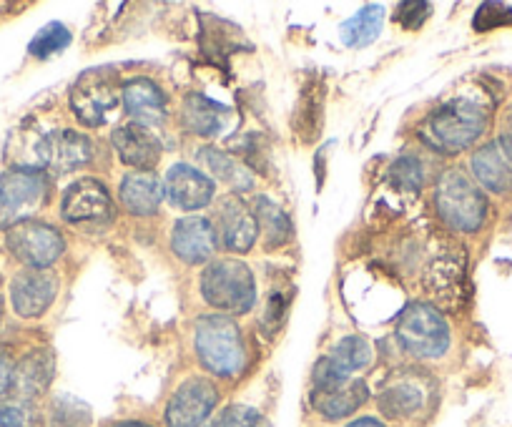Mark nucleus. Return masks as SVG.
I'll use <instances>...</instances> for the list:
<instances>
[{"label": "nucleus", "instance_id": "obj_7", "mask_svg": "<svg viewBox=\"0 0 512 427\" xmlns=\"http://www.w3.org/2000/svg\"><path fill=\"white\" fill-rule=\"evenodd\" d=\"M48 176L38 169L13 166L0 176V229L31 222L48 201Z\"/></svg>", "mask_w": 512, "mask_h": 427}, {"label": "nucleus", "instance_id": "obj_24", "mask_svg": "<svg viewBox=\"0 0 512 427\" xmlns=\"http://www.w3.org/2000/svg\"><path fill=\"white\" fill-rule=\"evenodd\" d=\"M425 400L427 392L420 382L410 380V377H400V380L395 377V380L387 382V387L379 392L377 405L379 410H382V415L397 420V417L415 415V412L425 405Z\"/></svg>", "mask_w": 512, "mask_h": 427}, {"label": "nucleus", "instance_id": "obj_15", "mask_svg": "<svg viewBox=\"0 0 512 427\" xmlns=\"http://www.w3.org/2000/svg\"><path fill=\"white\" fill-rule=\"evenodd\" d=\"M164 194L166 199L174 206L184 211H196L204 209L214 201L216 184L206 174H201L199 169L189 164H176L171 166L169 174L164 181Z\"/></svg>", "mask_w": 512, "mask_h": 427}, {"label": "nucleus", "instance_id": "obj_19", "mask_svg": "<svg viewBox=\"0 0 512 427\" xmlns=\"http://www.w3.org/2000/svg\"><path fill=\"white\" fill-rule=\"evenodd\" d=\"M472 174L492 194L512 191V151L500 139L480 146L470 159Z\"/></svg>", "mask_w": 512, "mask_h": 427}, {"label": "nucleus", "instance_id": "obj_2", "mask_svg": "<svg viewBox=\"0 0 512 427\" xmlns=\"http://www.w3.org/2000/svg\"><path fill=\"white\" fill-rule=\"evenodd\" d=\"M199 362L216 377H236L246 367V347L239 325L226 314H206L194 327Z\"/></svg>", "mask_w": 512, "mask_h": 427}, {"label": "nucleus", "instance_id": "obj_34", "mask_svg": "<svg viewBox=\"0 0 512 427\" xmlns=\"http://www.w3.org/2000/svg\"><path fill=\"white\" fill-rule=\"evenodd\" d=\"M206 427H264L262 415L246 405H231L221 410Z\"/></svg>", "mask_w": 512, "mask_h": 427}, {"label": "nucleus", "instance_id": "obj_9", "mask_svg": "<svg viewBox=\"0 0 512 427\" xmlns=\"http://www.w3.org/2000/svg\"><path fill=\"white\" fill-rule=\"evenodd\" d=\"M6 244L13 257L26 264L28 269H48L66 249L61 232L51 224L36 222V219L8 229Z\"/></svg>", "mask_w": 512, "mask_h": 427}, {"label": "nucleus", "instance_id": "obj_17", "mask_svg": "<svg viewBox=\"0 0 512 427\" xmlns=\"http://www.w3.org/2000/svg\"><path fill=\"white\" fill-rule=\"evenodd\" d=\"M171 249L186 264H204L216 252V229L204 217H184L171 229Z\"/></svg>", "mask_w": 512, "mask_h": 427}, {"label": "nucleus", "instance_id": "obj_14", "mask_svg": "<svg viewBox=\"0 0 512 427\" xmlns=\"http://www.w3.org/2000/svg\"><path fill=\"white\" fill-rule=\"evenodd\" d=\"M93 159V144L78 131L63 129L41 136V169L53 174H71Z\"/></svg>", "mask_w": 512, "mask_h": 427}, {"label": "nucleus", "instance_id": "obj_35", "mask_svg": "<svg viewBox=\"0 0 512 427\" xmlns=\"http://www.w3.org/2000/svg\"><path fill=\"white\" fill-rule=\"evenodd\" d=\"M390 174H392V181H395V186H400L402 191L422 189V164L415 159V156H402L400 161H395Z\"/></svg>", "mask_w": 512, "mask_h": 427}, {"label": "nucleus", "instance_id": "obj_31", "mask_svg": "<svg viewBox=\"0 0 512 427\" xmlns=\"http://www.w3.org/2000/svg\"><path fill=\"white\" fill-rule=\"evenodd\" d=\"M0 427H41V415L31 402H3Z\"/></svg>", "mask_w": 512, "mask_h": 427}, {"label": "nucleus", "instance_id": "obj_28", "mask_svg": "<svg viewBox=\"0 0 512 427\" xmlns=\"http://www.w3.org/2000/svg\"><path fill=\"white\" fill-rule=\"evenodd\" d=\"M201 161L209 166L211 174H216V179L226 181L231 189L246 191L251 189V174L246 166H241L234 156L224 154L219 149H204L201 151Z\"/></svg>", "mask_w": 512, "mask_h": 427}, {"label": "nucleus", "instance_id": "obj_3", "mask_svg": "<svg viewBox=\"0 0 512 427\" xmlns=\"http://www.w3.org/2000/svg\"><path fill=\"white\" fill-rule=\"evenodd\" d=\"M435 206L442 222L455 232H477L487 219L485 194L460 169H450L440 176L435 189Z\"/></svg>", "mask_w": 512, "mask_h": 427}, {"label": "nucleus", "instance_id": "obj_37", "mask_svg": "<svg viewBox=\"0 0 512 427\" xmlns=\"http://www.w3.org/2000/svg\"><path fill=\"white\" fill-rule=\"evenodd\" d=\"M13 370H16L13 360L6 355V352L0 350V397L6 395V392H11V387H13Z\"/></svg>", "mask_w": 512, "mask_h": 427}, {"label": "nucleus", "instance_id": "obj_36", "mask_svg": "<svg viewBox=\"0 0 512 427\" xmlns=\"http://www.w3.org/2000/svg\"><path fill=\"white\" fill-rule=\"evenodd\" d=\"M432 6L430 3H422V0H407V3H400L395 13V21L400 23L405 31H417L422 23L430 18Z\"/></svg>", "mask_w": 512, "mask_h": 427}, {"label": "nucleus", "instance_id": "obj_39", "mask_svg": "<svg viewBox=\"0 0 512 427\" xmlns=\"http://www.w3.org/2000/svg\"><path fill=\"white\" fill-rule=\"evenodd\" d=\"M347 427H384L377 417H359V420L349 422Z\"/></svg>", "mask_w": 512, "mask_h": 427}, {"label": "nucleus", "instance_id": "obj_32", "mask_svg": "<svg viewBox=\"0 0 512 427\" xmlns=\"http://www.w3.org/2000/svg\"><path fill=\"white\" fill-rule=\"evenodd\" d=\"M91 422V412L83 402L63 397L53 405V425L58 427H88Z\"/></svg>", "mask_w": 512, "mask_h": 427}, {"label": "nucleus", "instance_id": "obj_41", "mask_svg": "<svg viewBox=\"0 0 512 427\" xmlns=\"http://www.w3.org/2000/svg\"><path fill=\"white\" fill-rule=\"evenodd\" d=\"M0 317H3V292H0Z\"/></svg>", "mask_w": 512, "mask_h": 427}, {"label": "nucleus", "instance_id": "obj_4", "mask_svg": "<svg viewBox=\"0 0 512 427\" xmlns=\"http://www.w3.org/2000/svg\"><path fill=\"white\" fill-rule=\"evenodd\" d=\"M201 294L216 312L246 314L256 302L254 274L239 259H219L201 274Z\"/></svg>", "mask_w": 512, "mask_h": 427}, {"label": "nucleus", "instance_id": "obj_5", "mask_svg": "<svg viewBox=\"0 0 512 427\" xmlns=\"http://www.w3.org/2000/svg\"><path fill=\"white\" fill-rule=\"evenodd\" d=\"M123 101V83L113 68H91L71 88V111L83 126L108 124Z\"/></svg>", "mask_w": 512, "mask_h": 427}, {"label": "nucleus", "instance_id": "obj_21", "mask_svg": "<svg viewBox=\"0 0 512 427\" xmlns=\"http://www.w3.org/2000/svg\"><path fill=\"white\" fill-rule=\"evenodd\" d=\"M118 194H121V204L126 206L128 214L151 217L164 199V186L151 171H134V174L123 176Z\"/></svg>", "mask_w": 512, "mask_h": 427}, {"label": "nucleus", "instance_id": "obj_22", "mask_svg": "<svg viewBox=\"0 0 512 427\" xmlns=\"http://www.w3.org/2000/svg\"><path fill=\"white\" fill-rule=\"evenodd\" d=\"M181 121L189 134L219 136L229 124V109L211 101L204 93H189L181 106Z\"/></svg>", "mask_w": 512, "mask_h": 427}, {"label": "nucleus", "instance_id": "obj_23", "mask_svg": "<svg viewBox=\"0 0 512 427\" xmlns=\"http://www.w3.org/2000/svg\"><path fill=\"white\" fill-rule=\"evenodd\" d=\"M53 372H56V360L48 350H36L31 355L23 357L18 362V367L13 370V392H18L23 402L33 400L41 392L48 390L53 380Z\"/></svg>", "mask_w": 512, "mask_h": 427}, {"label": "nucleus", "instance_id": "obj_38", "mask_svg": "<svg viewBox=\"0 0 512 427\" xmlns=\"http://www.w3.org/2000/svg\"><path fill=\"white\" fill-rule=\"evenodd\" d=\"M500 141L507 146V149L512 151V109L507 111V116H505V126H502Z\"/></svg>", "mask_w": 512, "mask_h": 427}, {"label": "nucleus", "instance_id": "obj_6", "mask_svg": "<svg viewBox=\"0 0 512 427\" xmlns=\"http://www.w3.org/2000/svg\"><path fill=\"white\" fill-rule=\"evenodd\" d=\"M397 340L417 360H437L450 347V327L437 307L415 302L397 319Z\"/></svg>", "mask_w": 512, "mask_h": 427}, {"label": "nucleus", "instance_id": "obj_13", "mask_svg": "<svg viewBox=\"0 0 512 427\" xmlns=\"http://www.w3.org/2000/svg\"><path fill=\"white\" fill-rule=\"evenodd\" d=\"M369 400L364 380L357 377H334V380L314 382L312 405L327 420H342L357 412Z\"/></svg>", "mask_w": 512, "mask_h": 427}, {"label": "nucleus", "instance_id": "obj_30", "mask_svg": "<svg viewBox=\"0 0 512 427\" xmlns=\"http://www.w3.org/2000/svg\"><path fill=\"white\" fill-rule=\"evenodd\" d=\"M507 26H512V8L502 6V3H482L472 18V28L477 33H490L495 28Z\"/></svg>", "mask_w": 512, "mask_h": 427}, {"label": "nucleus", "instance_id": "obj_20", "mask_svg": "<svg viewBox=\"0 0 512 427\" xmlns=\"http://www.w3.org/2000/svg\"><path fill=\"white\" fill-rule=\"evenodd\" d=\"M123 106L139 126H159L166 119V98L149 78H131L123 83Z\"/></svg>", "mask_w": 512, "mask_h": 427}, {"label": "nucleus", "instance_id": "obj_33", "mask_svg": "<svg viewBox=\"0 0 512 427\" xmlns=\"http://www.w3.org/2000/svg\"><path fill=\"white\" fill-rule=\"evenodd\" d=\"M319 111H322V93L307 91L297 109V126L302 131V139L309 141L314 131L319 129Z\"/></svg>", "mask_w": 512, "mask_h": 427}, {"label": "nucleus", "instance_id": "obj_11", "mask_svg": "<svg viewBox=\"0 0 512 427\" xmlns=\"http://www.w3.org/2000/svg\"><path fill=\"white\" fill-rule=\"evenodd\" d=\"M465 252L447 247L432 257L425 272V287L445 309H460L467 297L465 289Z\"/></svg>", "mask_w": 512, "mask_h": 427}, {"label": "nucleus", "instance_id": "obj_8", "mask_svg": "<svg viewBox=\"0 0 512 427\" xmlns=\"http://www.w3.org/2000/svg\"><path fill=\"white\" fill-rule=\"evenodd\" d=\"M61 217L71 227L103 229L113 219L111 191L98 179H78L63 194Z\"/></svg>", "mask_w": 512, "mask_h": 427}, {"label": "nucleus", "instance_id": "obj_16", "mask_svg": "<svg viewBox=\"0 0 512 427\" xmlns=\"http://www.w3.org/2000/svg\"><path fill=\"white\" fill-rule=\"evenodd\" d=\"M216 222H219L221 242H224V247L229 252L246 254L254 247L259 227H256L254 211L246 206L244 199H239V196H226V199H221Z\"/></svg>", "mask_w": 512, "mask_h": 427}, {"label": "nucleus", "instance_id": "obj_18", "mask_svg": "<svg viewBox=\"0 0 512 427\" xmlns=\"http://www.w3.org/2000/svg\"><path fill=\"white\" fill-rule=\"evenodd\" d=\"M118 159L136 171H151L161 159V141L146 126H118L111 136Z\"/></svg>", "mask_w": 512, "mask_h": 427}, {"label": "nucleus", "instance_id": "obj_27", "mask_svg": "<svg viewBox=\"0 0 512 427\" xmlns=\"http://www.w3.org/2000/svg\"><path fill=\"white\" fill-rule=\"evenodd\" d=\"M324 362H327L337 375L352 377L354 372L364 370V367L372 362V347H369V342L364 340V337H344V340L334 347L332 355L324 357Z\"/></svg>", "mask_w": 512, "mask_h": 427}, {"label": "nucleus", "instance_id": "obj_10", "mask_svg": "<svg viewBox=\"0 0 512 427\" xmlns=\"http://www.w3.org/2000/svg\"><path fill=\"white\" fill-rule=\"evenodd\" d=\"M219 402V390L206 377H191L176 387L166 405V425L169 427H201Z\"/></svg>", "mask_w": 512, "mask_h": 427}, {"label": "nucleus", "instance_id": "obj_29", "mask_svg": "<svg viewBox=\"0 0 512 427\" xmlns=\"http://www.w3.org/2000/svg\"><path fill=\"white\" fill-rule=\"evenodd\" d=\"M71 41H73L71 31H68L63 23H48L46 28H41V31L36 33V38L31 41L28 51H31V56L36 58H48V56H56V53H61L63 48L71 46Z\"/></svg>", "mask_w": 512, "mask_h": 427}, {"label": "nucleus", "instance_id": "obj_12", "mask_svg": "<svg viewBox=\"0 0 512 427\" xmlns=\"http://www.w3.org/2000/svg\"><path fill=\"white\" fill-rule=\"evenodd\" d=\"M58 294L56 274L48 269H23L11 282V302L18 317L33 319L48 312Z\"/></svg>", "mask_w": 512, "mask_h": 427}, {"label": "nucleus", "instance_id": "obj_40", "mask_svg": "<svg viewBox=\"0 0 512 427\" xmlns=\"http://www.w3.org/2000/svg\"><path fill=\"white\" fill-rule=\"evenodd\" d=\"M111 427H151V425H146V422H118V425H111Z\"/></svg>", "mask_w": 512, "mask_h": 427}, {"label": "nucleus", "instance_id": "obj_25", "mask_svg": "<svg viewBox=\"0 0 512 427\" xmlns=\"http://www.w3.org/2000/svg\"><path fill=\"white\" fill-rule=\"evenodd\" d=\"M254 217L267 249L284 247L292 239V222H289V217L284 214V209L277 201L267 199V196H256Z\"/></svg>", "mask_w": 512, "mask_h": 427}, {"label": "nucleus", "instance_id": "obj_26", "mask_svg": "<svg viewBox=\"0 0 512 427\" xmlns=\"http://www.w3.org/2000/svg\"><path fill=\"white\" fill-rule=\"evenodd\" d=\"M384 21V8L372 3V6H364L357 16H352L349 21H344L339 26V38H342L344 46L349 48H364L372 41H377L379 31H382Z\"/></svg>", "mask_w": 512, "mask_h": 427}, {"label": "nucleus", "instance_id": "obj_1", "mask_svg": "<svg viewBox=\"0 0 512 427\" xmlns=\"http://www.w3.org/2000/svg\"><path fill=\"white\" fill-rule=\"evenodd\" d=\"M490 114L475 98H452L420 124V139L442 156L470 149L487 131Z\"/></svg>", "mask_w": 512, "mask_h": 427}]
</instances>
